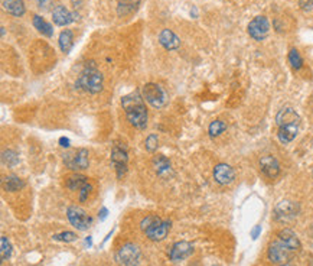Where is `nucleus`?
<instances>
[{
	"label": "nucleus",
	"mask_w": 313,
	"mask_h": 266,
	"mask_svg": "<svg viewBox=\"0 0 313 266\" xmlns=\"http://www.w3.org/2000/svg\"><path fill=\"white\" fill-rule=\"evenodd\" d=\"M121 106L127 116V120L136 129H146L147 126V108L144 105V99L139 91H133L126 94L121 99Z\"/></svg>",
	"instance_id": "obj_1"
},
{
	"label": "nucleus",
	"mask_w": 313,
	"mask_h": 266,
	"mask_svg": "<svg viewBox=\"0 0 313 266\" xmlns=\"http://www.w3.org/2000/svg\"><path fill=\"white\" fill-rule=\"evenodd\" d=\"M75 87L91 94H97L103 90V74L97 70V65L93 61L85 64L75 82Z\"/></svg>",
	"instance_id": "obj_2"
},
{
	"label": "nucleus",
	"mask_w": 313,
	"mask_h": 266,
	"mask_svg": "<svg viewBox=\"0 0 313 266\" xmlns=\"http://www.w3.org/2000/svg\"><path fill=\"white\" fill-rule=\"evenodd\" d=\"M142 96L143 99L155 108H160V107L166 106L168 103V93L165 91L163 87H160L156 82H147L143 85L142 88Z\"/></svg>",
	"instance_id": "obj_3"
},
{
	"label": "nucleus",
	"mask_w": 313,
	"mask_h": 266,
	"mask_svg": "<svg viewBox=\"0 0 313 266\" xmlns=\"http://www.w3.org/2000/svg\"><path fill=\"white\" fill-rule=\"evenodd\" d=\"M140 249L134 244V243H126L123 244L119 252L116 253V259L119 261V264L123 266H139L140 264Z\"/></svg>",
	"instance_id": "obj_4"
},
{
	"label": "nucleus",
	"mask_w": 313,
	"mask_h": 266,
	"mask_svg": "<svg viewBox=\"0 0 313 266\" xmlns=\"http://www.w3.org/2000/svg\"><path fill=\"white\" fill-rule=\"evenodd\" d=\"M64 163L72 171L87 169L90 165V155L87 149H75L64 155Z\"/></svg>",
	"instance_id": "obj_5"
},
{
	"label": "nucleus",
	"mask_w": 313,
	"mask_h": 266,
	"mask_svg": "<svg viewBox=\"0 0 313 266\" xmlns=\"http://www.w3.org/2000/svg\"><path fill=\"white\" fill-rule=\"evenodd\" d=\"M111 163L116 169L117 178L121 180L126 172H127V163H129V155L126 146L121 145H114L111 151Z\"/></svg>",
	"instance_id": "obj_6"
},
{
	"label": "nucleus",
	"mask_w": 313,
	"mask_h": 266,
	"mask_svg": "<svg viewBox=\"0 0 313 266\" xmlns=\"http://www.w3.org/2000/svg\"><path fill=\"white\" fill-rule=\"evenodd\" d=\"M67 217H68L70 223H71L77 230H81V232L87 230V229L90 227L91 221H93L91 217L85 213V210H82L78 206H71V207H68V210H67Z\"/></svg>",
	"instance_id": "obj_7"
},
{
	"label": "nucleus",
	"mask_w": 313,
	"mask_h": 266,
	"mask_svg": "<svg viewBox=\"0 0 313 266\" xmlns=\"http://www.w3.org/2000/svg\"><path fill=\"white\" fill-rule=\"evenodd\" d=\"M169 230H170V221L156 217L155 221L152 223V226L144 230V233L152 241H162L168 236Z\"/></svg>",
	"instance_id": "obj_8"
},
{
	"label": "nucleus",
	"mask_w": 313,
	"mask_h": 266,
	"mask_svg": "<svg viewBox=\"0 0 313 266\" xmlns=\"http://www.w3.org/2000/svg\"><path fill=\"white\" fill-rule=\"evenodd\" d=\"M270 32V22L265 16H256L248 24V35L256 41H264Z\"/></svg>",
	"instance_id": "obj_9"
},
{
	"label": "nucleus",
	"mask_w": 313,
	"mask_h": 266,
	"mask_svg": "<svg viewBox=\"0 0 313 266\" xmlns=\"http://www.w3.org/2000/svg\"><path fill=\"white\" fill-rule=\"evenodd\" d=\"M290 252H291V250L287 247L282 240H277V241H273V243L268 246V253H267V256H268L270 262L283 265V264H286L287 261L290 259Z\"/></svg>",
	"instance_id": "obj_10"
},
{
	"label": "nucleus",
	"mask_w": 313,
	"mask_h": 266,
	"mask_svg": "<svg viewBox=\"0 0 313 266\" xmlns=\"http://www.w3.org/2000/svg\"><path fill=\"white\" fill-rule=\"evenodd\" d=\"M214 180L221 186H228L235 180L234 168L228 163H218L214 168Z\"/></svg>",
	"instance_id": "obj_11"
},
{
	"label": "nucleus",
	"mask_w": 313,
	"mask_h": 266,
	"mask_svg": "<svg viewBox=\"0 0 313 266\" xmlns=\"http://www.w3.org/2000/svg\"><path fill=\"white\" fill-rule=\"evenodd\" d=\"M193 252V246L189 243V241H176L170 250H169V259L173 261V262H179V261H183L186 258H189Z\"/></svg>",
	"instance_id": "obj_12"
},
{
	"label": "nucleus",
	"mask_w": 313,
	"mask_h": 266,
	"mask_svg": "<svg viewBox=\"0 0 313 266\" xmlns=\"http://www.w3.org/2000/svg\"><path fill=\"white\" fill-rule=\"evenodd\" d=\"M260 169L261 172L267 177V178H276L280 174V163L271 155H265L260 160Z\"/></svg>",
	"instance_id": "obj_13"
},
{
	"label": "nucleus",
	"mask_w": 313,
	"mask_h": 266,
	"mask_svg": "<svg viewBox=\"0 0 313 266\" xmlns=\"http://www.w3.org/2000/svg\"><path fill=\"white\" fill-rule=\"evenodd\" d=\"M77 13L70 12L65 6H56L52 12V21L55 25L58 27H67L70 24H72L77 18Z\"/></svg>",
	"instance_id": "obj_14"
},
{
	"label": "nucleus",
	"mask_w": 313,
	"mask_h": 266,
	"mask_svg": "<svg viewBox=\"0 0 313 266\" xmlns=\"http://www.w3.org/2000/svg\"><path fill=\"white\" fill-rule=\"evenodd\" d=\"M159 44L166 50V51H173L178 50L181 45V39L178 38V35L175 32H172L170 29H163L159 33Z\"/></svg>",
	"instance_id": "obj_15"
},
{
	"label": "nucleus",
	"mask_w": 313,
	"mask_h": 266,
	"mask_svg": "<svg viewBox=\"0 0 313 266\" xmlns=\"http://www.w3.org/2000/svg\"><path fill=\"white\" fill-rule=\"evenodd\" d=\"M297 213H299V207H297V204H294L291 201H282L276 207V218L282 220V221L294 218Z\"/></svg>",
	"instance_id": "obj_16"
},
{
	"label": "nucleus",
	"mask_w": 313,
	"mask_h": 266,
	"mask_svg": "<svg viewBox=\"0 0 313 266\" xmlns=\"http://www.w3.org/2000/svg\"><path fill=\"white\" fill-rule=\"evenodd\" d=\"M276 123H277V126L300 123V117H299V114H297L291 107H285V108H282V110L277 113V116H276Z\"/></svg>",
	"instance_id": "obj_17"
},
{
	"label": "nucleus",
	"mask_w": 313,
	"mask_h": 266,
	"mask_svg": "<svg viewBox=\"0 0 313 266\" xmlns=\"http://www.w3.org/2000/svg\"><path fill=\"white\" fill-rule=\"evenodd\" d=\"M299 125L300 123H293V125H285V126H279V140L283 143V145H287L290 143L299 133Z\"/></svg>",
	"instance_id": "obj_18"
},
{
	"label": "nucleus",
	"mask_w": 313,
	"mask_h": 266,
	"mask_svg": "<svg viewBox=\"0 0 313 266\" xmlns=\"http://www.w3.org/2000/svg\"><path fill=\"white\" fill-rule=\"evenodd\" d=\"M3 9L12 16H24L26 12L24 0H3Z\"/></svg>",
	"instance_id": "obj_19"
},
{
	"label": "nucleus",
	"mask_w": 313,
	"mask_h": 266,
	"mask_svg": "<svg viewBox=\"0 0 313 266\" xmlns=\"http://www.w3.org/2000/svg\"><path fill=\"white\" fill-rule=\"evenodd\" d=\"M90 184L88 183V178L81 175V174H72L70 177L65 178V186L71 191H81L84 186H87Z\"/></svg>",
	"instance_id": "obj_20"
},
{
	"label": "nucleus",
	"mask_w": 313,
	"mask_h": 266,
	"mask_svg": "<svg viewBox=\"0 0 313 266\" xmlns=\"http://www.w3.org/2000/svg\"><path fill=\"white\" fill-rule=\"evenodd\" d=\"M279 239L282 240L290 250H299L300 249V241H299L297 236L290 229H283L279 233Z\"/></svg>",
	"instance_id": "obj_21"
},
{
	"label": "nucleus",
	"mask_w": 313,
	"mask_h": 266,
	"mask_svg": "<svg viewBox=\"0 0 313 266\" xmlns=\"http://www.w3.org/2000/svg\"><path fill=\"white\" fill-rule=\"evenodd\" d=\"M59 48L64 53H68L74 47V33L70 29H65L59 33Z\"/></svg>",
	"instance_id": "obj_22"
},
{
	"label": "nucleus",
	"mask_w": 313,
	"mask_h": 266,
	"mask_svg": "<svg viewBox=\"0 0 313 266\" xmlns=\"http://www.w3.org/2000/svg\"><path fill=\"white\" fill-rule=\"evenodd\" d=\"M153 168H155L157 175H160V177H166L168 174L172 172L170 160H168L166 157H163V155H159L153 160Z\"/></svg>",
	"instance_id": "obj_23"
},
{
	"label": "nucleus",
	"mask_w": 313,
	"mask_h": 266,
	"mask_svg": "<svg viewBox=\"0 0 313 266\" xmlns=\"http://www.w3.org/2000/svg\"><path fill=\"white\" fill-rule=\"evenodd\" d=\"M33 27L35 29L39 32V33H42L44 36H48V38H51L53 35V29H52V25L51 24H48L42 16H39V15H35L33 16Z\"/></svg>",
	"instance_id": "obj_24"
},
{
	"label": "nucleus",
	"mask_w": 313,
	"mask_h": 266,
	"mask_svg": "<svg viewBox=\"0 0 313 266\" xmlns=\"http://www.w3.org/2000/svg\"><path fill=\"white\" fill-rule=\"evenodd\" d=\"M25 186V181L21 180L19 177L16 175H9V177H4L3 178V188L6 191H10V192H15V191H19Z\"/></svg>",
	"instance_id": "obj_25"
},
{
	"label": "nucleus",
	"mask_w": 313,
	"mask_h": 266,
	"mask_svg": "<svg viewBox=\"0 0 313 266\" xmlns=\"http://www.w3.org/2000/svg\"><path fill=\"white\" fill-rule=\"evenodd\" d=\"M139 3H140V0H119V9H117L119 15H123V16L129 15L133 10L137 9Z\"/></svg>",
	"instance_id": "obj_26"
},
{
	"label": "nucleus",
	"mask_w": 313,
	"mask_h": 266,
	"mask_svg": "<svg viewBox=\"0 0 313 266\" xmlns=\"http://www.w3.org/2000/svg\"><path fill=\"white\" fill-rule=\"evenodd\" d=\"M289 62H290V65L294 68V70H300L302 67H303V58L300 56V53L297 50H290V53H289Z\"/></svg>",
	"instance_id": "obj_27"
},
{
	"label": "nucleus",
	"mask_w": 313,
	"mask_h": 266,
	"mask_svg": "<svg viewBox=\"0 0 313 266\" xmlns=\"http://www.w3.org/2000/svg\"><path fill=\"white\" fill-rule=\"evenodd\" d=\"M225 129H227L225 122H222V120H214V122L209 125L208 132L212 137H215V136H219L221 133L225 132Z\"/></svg>",
	"instance_id": "obj_28"
},
{
	"label": "nucleus",
	"mask_w": 313,
	"mask_h": 266,
	"mask_svg": "<svg viewBox=\"0 0 313 266\" xmlns=\"http://www.w3.org/2000/svg\"><path fill=\"white\" fill-rule=\"evenodd\" d=\"M1 160L7 166H15L19 162V157L15 151H4L3 155H1Z\"/></svg>",
	"instance_id": "obj_29"
},
{
	"label": "nucleus",
	"mask_w": 313,
	"mask_h": 266,
	"mask_svg": "<svg viewBox=\"0 0 313 266\" xmlns=\"http://www.w3.org/2000/svg\"><path fill=\"white\" fill-rule=\"evenodd\" d=\"M1 262H4V261H7L9 258H10V255H12V244H10V241L7 240V238H4V236H1Z\"/></svg>",
	"instance_id": "obj_30"
},
{
	"label": "nucleus",
	"mask_w": 313,
	"mask_h": 266,
	"mask_svg": "<svg viewBox=\"0 0 313 266\" xmlns=\"http://www.w3.org/2000/svg\"><path fill=\"white\" fill-rule=\"evenodd\" d=\"M144 145H146V149H147L149 152H155L157 149V146H159V137H157V134H155V133L149 134V136L146 137Z\"/></svg>",
	"instance_id": "obj_31"
},
{
	"label": "nucleus",
	"mask_w": 313,
	"mask_h": 266,
	"mask_svg": "<svg viewBox=\"0 0 313 266\" xmlns=\"http://www.w3.org/2000/svg\"><path fill=\"white\" fill-rule=\"evenodd\" d=\"M77 239V235L72 233V232H62V233H58L53 236V240H58V241H65V243H70V241H74Z\"/></svg>",
	"instance_id": "obj_32"
},
{
	"label": "nucleus",
	"mask_w": 313,
	"mask_h": 266,
	"mask_svg": "<svg viewBox=\"0 0 313 266\" xmlns=\"http://www.w3.org/2000/svg\"><path fill=\"white\" fill-rule=\"evenodd\" d=\"M260 233H261V226H256L253 230H251V238H253V240H256L259 236H260Z\"/></svg>",
	"instance_id": "obj_33"
},
{
	"label": "nucleus",
	"mask_w": 313,
	"mask_h": 266,
	"mask_svg": "<svg viewBox=\"0 0 313 266\" xmlns=\"http://www.w3.org/2000/svg\"><path fill=\"white\" fill-rule=\"evenodd\" d=\"M59 145L62 146V148H68L70 145H71V142H70V139L68 137H59Z\"/></svg>",
	"instance_id": "obj_34"
},
{
	"label": "nucleus",
	"mask_w": 313,
	"mask_h": 266,
	"mask_svg": "<svg viewBox=\"0 0 313 266\" xmlns=\"http://www.w3.org/2000/svg\"><path fill=\"white\" fill-rule=\"evenodd\" d=\"M107 214H108V210H107L105 207H103V209H101V212L98 213V215H100V220H105Z\"/></svg>",
	"instance_id": "obj_35"
},
{
	"label": "nucleus",
	"mask_w": 313,
	"mask_h": 266,
	"mask_svg": "<svg viewBox=\"0 0 313 266\" xmlns=\"http://www.w3.org/2000/svg\"><path fill=\"white\" fill-rule=\"evenodd\" d=\"M51 0H38V4L41 6V7H47V4L49 3Z\"/></svg>",
	"instance_id": "obj_36"
},
{
	"label": "nucleus",
	"mask_w": 313,
	"mask_h": 266,
	"mask_svg": "<svg viewBox=\"0 0 313 266\" xmlns=\"http://www.w3.org/2000/svg\"><path fill=\"white\" fill-rule=\"evenodd\" d=\"M85 244H87L88 247H91V244H93V240H91V236H88V238L85 239Z\"/></svg>",
	"instance_id": "obj_37"
},
{
	"label": "nucleus",
	"mask_w": 313,
	"mask_h": 266,
	"mask_svg": "<svg viewBox=\"0 0 313 266\" xmlns=\"http://www.w3.org/2000/svg\"><path fill=\"white\" fill-rule=\"evenodd\" d=\"M279 266H291V265H289V264H283V265H279Z\"/></svg>",
	"instance_id": "obj_38"
}]
</instances>
